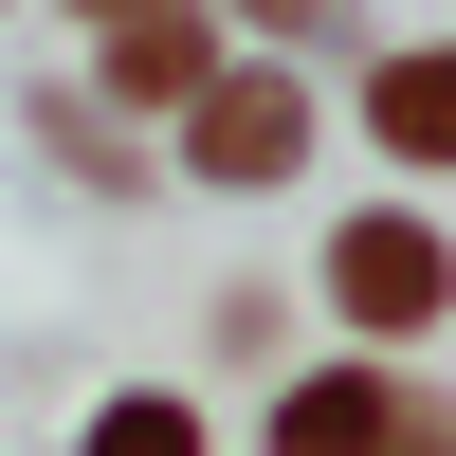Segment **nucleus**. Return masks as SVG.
Here are the masks:
<instances>
[{
  "instance_id": "obj_1",
  "label": "nucleus",
  "mask_w": 456,
  "mask_h": 456,
  "mask_svg": "<svg viewBox=\"0 0 456 456\" xmlns=\"http://www.w3.org/2000/svg\"><path fill=\"white\" fill-rule=\"evenodd\" d=\"M311 146H329V128H311V73H292V55H219L201 92H183V165H201L219 201H256V183H292Z\"/></svg>"
},
{
  "instance_id": "obj_2",
  "label": "nucleus",
  "mask_w": 456,
  "mask_h": 456,
  "mask_svg": "<svg viewBox=\"0 0 456 456\" xmlns=\"http://www.w3.org/2000/svg\"><path fill=\"white\" fill-rule=\"evenodd\" d=\"M438 311H456V238L420 201H365L347 238H329V329H347V347H420Z\"/></svg>"
},
{
  "instance_id": "obj_3",
  "label": "nucleus",
  "mask_w": 456,
  "mask_h": 456,
  "mask_svg": "<svg viewBox=\"0 0 456 456\" xmlns=\"http://www.w3.org/2000/svg\"><path fill=\"white\" fill-rule=\"evenodd\" d=\"M219 73V0H128V19H92V92L110 110H183Z\"/></svg>"
},
{
  "instance_id": "obj_4",
  "label": "nucleus",
  "mask_w": 456,
  "mask_h": 456,
  "mask_svg": "<svg viewBox=\"0 0 456 456\" xmlns=\"http://www.w3.org/2000/svg\"><path fill=\"white\" fill-rule=\"evenodd\" d=\"M365 146H384L402 183H456V37H402V55H365Z\"/></svg>"
},
{
  "instance_id": "obj_5",
  "label": "nucleus",
  "mask_w": 456,
  "mask_h": 456,
  "mask_svg": "<svg viewBox=\"0 0 456 456\" xmlns=\"http://www.w3.org/2000/svg\"><path fill=\"white\" fill-rule=\"evenodd\" d=\"M384 402H402L384 365H311V384L274 402V456H365V438H384Z\"/></svg>"
},
{
  "instance_id": "obj_6",
  "label": "nucleus",
  "mask_w": 456,
  "mask_h": 456,
  "mask_svg": "<svg viewBox=\"0 0 456 456\" xmlns=\"http://www.w3.org/2000/svg\"><path fill=\"white\" fill-rule=\"evenodd\" d=\"M92 456H201V402H165V384L92 402Z\"/></svg>"
},
{
  "instance_id": "obj_7",
  "label": "nucleus",
  "mask_w": 456,
  "mask_h": 456,
  "mask_svg": "<svg viewBox=\"0 0 456 456\" xmlns=\"http://www.w3.org/2000/svg\"><path fill=\"white\" fill-rule=\"evenodd\" d=\"M219 19H238V37H274V55H311V37H347L365 0H219Z\"/></svg>"
},
{
  "instance_id": "obj_8",
  "label": "nucleus",
  "mask_w": 456,
  "mask_h": 456,
  "mask_svg": "<svg viewBox=\"0 0 456 456\" xmlns=\"http://www.w3.org/2000/svg\"><path fill=\"white\" fill-rule=\"evenodd\" d=\"M365 456H456V402H420V384H402V402H384V438H365Z\"/></svg>"
},
{
  "instance_id": "obj_9",
  "label": "nucleus",
  "mask_w": 456,
  "mask_h": 456,
  "mask_svg": "<svg viewBox=\"0 0 456 456\" xmlns=\"http://www.w3.org/2000/svg\"><path fill=\"white\" fill-rule=\"evenodd\" d=\"M73 19H128V0H73Z\"/></svg>"
}]
</instances>
